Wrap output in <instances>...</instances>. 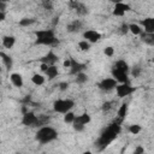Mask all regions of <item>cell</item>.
Segmentation results:
<instances>
[{
  "label": "cell",
  "instance_id": "9a60e30c",
  "mask_svg": "<svg viewBox=\"0 0 154 154\" xmlns=\"http://www.w3.org/2000/svg\"><path fill=\"white\" fill-rule=\"evenodd\" d=\"M81 28H82V22L79 19H75V20H72L71 23H69L66 25L67 32H77V31L81 30Z\"/></svg>",
  "mask_w": 154,
  "mask_h": 154
},
{
  "label": "cell",
  "instance_id": "5bb4252c",
  "mask_svg": "<svg viewBox=\"0 0 154 154\" xmlns=\"http://www.w3.org/2000/svg\"><path fill=\"white\" fill-rule=\"evenodd\" d=\"M141 24L144 26L146 32H154V18L148 17L141 20Z\"/></svg>",
  "mask_w": 154,
  "mask_h": 154
},
{
  "label": "cell",
  "instance_id": "60d3db41",
  "mask_svg": "<svg viewBox=\"0 0 154 154\" xmlns=\"http://www.w3.org/2000/svg\"><path fill=\"white\" fill-rule=\"evenodd\" d=\"M70 64H71V63H70V58H69V59H66V60L64 61V67H70Z\"/></svg>",
  "mask_w": 154,
  "mask_h": 154
},
{
  "label": "cell",
  "instance_id": "1f68e13d",
  "mask_svg": "<svg viewBox=\"0 0 154 154\" xmlns=\"http://www.w3.org/2000/svg\"><path fill=\"white\" fill-rule=\"evenodd\" d=\"M112 105H113V102H112V101H106V102H103V103H102L101 108H102V111L107 112V111H109V109L112 108Z\"/></svg>",
  "mask_w": 154,
  "mask_h": 154
},
{
  "label": "cell",
  "instance_id": "8fae6325",
  "mask_svg": "<svg viewBox=\"0 0 154 154\" xmlns=\"http://www.w3.org/2000/svg\"><path fill=\"white\" fill-rule=\"evenodd\" d=\"M59 60L58 55L53 52V51H49L46 55H43L42 58H40V63H45L47 65H55V63Z\"/></svg>",
  "mask_w": 154,
  "mask_h": 154
},
{
  "label": "cell",
  "instance_id": "4dcf8cb0",
  "mask_svg": "<svg viewBox=\"0 0 154 154\" xmlns=\"http://www.w3.org/2000/svg\"><path fill=\"white\" fill-rule=\"evenodd\" d=\"M42 6L45 10H48V11H52L53 10V2L52 0H42Z\"/></svg>",
  "mask_w": 154,
  "mask_h": 154
},
{
  "label": "cell",
  "instance_id": "30bf717a",
  "mask_svg": "<svg viewBox=\"0 0 154 154\" xmlns=\"http://www.w3.org/2000/svg\"><path fill=\"white\" fill-rule=\"evenodd\" d=\"M70 73L71 75H76L78 72H82L83 70L87 69V65L85 64H82V63H78L77 60H75L73 58H70Z\"/></svg>",
  "mask_w": 154,
  "mask_h": 154
},
{
  "label": "cell",
  "instance_id": "8992f818",
  "mask_svg": "<svg viewBox=\"0 0 154 154\" xmlns=\"http://www.w3.org/2000/svg\"><path fill=\"white\" fill-rule=\"evenodd\" d=\"M22 124L25 125V126H41L40 122H38V117L35 116L34 112H29V111L23 113Z\"/></svg>",
  "mask_w": 154,
  "mask_h": 154
},
{
  "label": "cell",
  "instance_id": "e575fe53",
  "mask_svg": "<svg viewBox=\"0 0 154 154\" xmlns=\"http://www.w3.org/2000/svg\"><path fill=\"white\" fill-rule=\"evenodd\" d=\"M141 71H142V69H141L140 66H135V67L132 69V71H131V75H132L134 77H138V76L141 75Z\"/></svg>",
  "mask_w": 154,
  "mask_h": 154
},
{
  "label": "cell",
  "instance_id": "7bdbcfd3",
  "mask_svg": "<svg viewBox=\"0 0 154 154\" xmlns=\"http://www.w3.org/2000/svg\"><path fill=\"white\" fill-rule=\"evenodd\" d=\"M111 2H113V4H117V2H122V0H109Z\"/></svg>",
  "mask_w": 154,
  "mask_h": 154
},
{
  "label": "cell",
  "instance_id": "5b68a950",
  "mask_svg": "<svg viewBox=\"0 0 154 154\" xmlns=\"http://www.w3.org/2000/svg\"><path fill=\"white\" fill-rule=\"evenodd\" d=\"M88 123H90V116L88 113H83V114L77 116V117L75 116L73 122L71 124H72V126L76 131H82Z\"/></svg>",
  "mask_w": 154,
  "mask_h": 154
},
{
  "label": "cell",
  "instance_id": "d6a6232c",
  "mask_svg": "<svg viewBox=\"0 0 154 154\" xmlns=\"http://www.w3.org/2000/svg\"><path fill=\"white\" fill-rule=\"evenodd\" d=\"M119 34L120 35H125L128 31H129V28H128V24H125V23H123L120 26H119Z\"/></svg>",
  "mask_w": 154,
  "mask_h": 154
},
{
  "label": "cell",
  "instance_id": "6da1fadb",
  "mask_svg": "<svg viewBox=\"0 0 154 154\" xmlns=\"http://www.w3.org/2000/svg\"><path fill=\"white\" fill-rule=\"evenodd\" d=\"M120 124L118 123H112L109 124L100 135V137L97 138V141L95 142V146L97 147L99 150H102L105 149L113 140H116V137L118 136V134L120 132Z\"/></svg>",
  "mask_w": 154,
  "mask_h": 154
},
{
  "label": "cell",
  "instance_id": "ba28073f",
  "mask_svg": "<svg viewBox=\"0 0 154 154\" xmlns=\"http://www.w3.org/2000/svg\"><path fill=\"white\" fill-rule=\"evenodd\" d=\"M135 90H136V88L129 85V83H122V84L116 85V91L119 97H125V96L130 95L131 93H134Z\"/></svg>",
  "mask_w": 154,
  "mask_h": 154
},
{
  "label": "cell",
  "instance_id": "603a6c76",
  "mask_svg": "<svg viewBox=\"0 0 154 154\" xmlns=\"http://www.w3.org/2000/svg\"><path fill=\"white\" fill-rule=\"evenodd\" d=\"M128 28H129V31H131L134 35H140L142 32V29L138 24H135V23H131V24H128Z\"/></svg>",
  "mask_w": 154,
  "mask_h": 154
},
{
  "label": "cell",
  "instance_id": "9c48e42d",
  "mask_svg": "<svg viewBox=\"0 0 154 154\" xmlns=\"http://www.w3.org/2000/svg\"><path fill=\"white\" fill-rule=\"evenodd\" d=\"M117 84H118V82H117L114 78H103L101 82L97 83V87H99L101 90L109 91V90L114 89Z\"/></svg>",
  "mask_w": 154,
  "mask_h": 154
},
{
  "label": "cell",
  "instance_id": "277c9868",
  "mask_svg": "<svg viewBox=\"0 0 154 154\" xmlns=\"http://www.w3.org/2000/svg\"><path fill=\"white\" fill-rule=\"evenodd\" d=\"M75 106V102L70 99L66 100H57L53 103V109L57 113H66Z\"/></svg>",
  "mask_w": 154,
  "mask_h": 154
},
{
  "label": "cell",
  "instance_id": "d590c367",
  "mask_svg": "<svg viewBox=\"0 0 154 154\" xmlns=\"http://www.w3.org/2000/svg\"><path fill=\"white\" fill-rule=\"evenodd\" d=\"M113 16H117V17H122V16H124L125 14V12L124 11H122V10H118V8H113Z\"/></svg>",
  "mask_w": 154,
  "mask_h": 154
},
{
  "label": "cell",
  "instance_id": "4316f807",
  "mask_svg": "<svg viewBox=\"0 0 154 154\" xmlns=\"http://www.w3.org/2000/svg\"><path fill=\"white\" fill-rule=\"evenodd\" d=\"M114 8L122 10V11H124V12H128V11H130V10H131L130 5L124 4V2H117V4H114Z\"/></svg>",
  "mask_w": 154,
  "mask_h": 154
},
{
  "label": "cell",
  "instance_id": "d6986e66",
  "mask_svg": "<svg viewBox=\"0 0 154 154\" xmlns=\"http://www.w3.org/2000/svg\"><path fill=\"white\" fill-rule=\"evenodd\" d=\"M14 43H16V37L14 36L7 35V36H4L2 37V46L5 48H12L14 46Z\"/></svg>",
  "mask_w": 154,
  "mask_h": 154
},
{
  "label": "cell",
  "instance_id": "74e56055",
  "mask_svg": "<svg viewBox=\"0 0 154 154\" xmlns=\"http://www.w3.org/2000/svg\"><path fill=\"white\" fill-rule=\"evenodd\" d=\"M134 153H135V154H142V153H144V149H143L142 147H137V148L134 150Z\"/></svg>",
  "mask_w": 154,
  "mask_h": 154
},
{
  "label": "cell",
  "instance_id": "ac0fdd59",
  "mask_svg": "<svg viewBox=\"0 0 154 154\" xmlns=\"http://www.w3.org/2000/svg\"><path fill=\"white\" fill-rule=\"evenodd\" d=\"M0 58H1L2 63H4V65L6 66V69L10 71V70L12 69V65H13V60H12V58H11L8 54L4 53V52H0Z\"/></svg>",
  "mask_w": 154,
  "mask_h": 154
},
{
  "label": "cell",
  "instance_id": "f6af8a7d",
  "mask_svg": "<svg viewBox=\"0 0 154 154\" xmlns=\"http://www.w3.org/2000/svg\"><path fill=\"white\" fill-rule=\"evenodd\" d=\"M0 84H1V78H0Z\"/></svg>",
  "mask_w": 154,
  "mask_h": 154
},
{
  "label": "cell",
  "instance_id": "83f0119b",
  "mask_svg": "<svg viewBox=\"0 0 154 154\" xmlns=\"http://www.w3.org/2000/svg\"><path fill=\"white\" fill-rule=\"evenodd\" d=\"M78 47H79L82 51H89V48H90V42H88L87 40L79 41V42H78Z\"/></svg>",
  "mask_w": 154,
  "mask_h": 154
},
{
  "label": "cell",
  "instance_id": "3957f363",
  "mask_svg": "<svg viewBox=\"0 0 154 154\" xmlns=\"http://www.w3.org/2000/svg\"><path fill=\"white\" fill-rule=\"evenodd\" d=\"M57 137H58V132L52 126H41L37 130V132H36V140L40 143H42V144L48 143V142H52Z\"/></svg>",
  "mask_w": 154,
  "mask_h": 154
},
{
  "label": "cell",
  "instance_id": "ee69618b",
  "mask_svg": "<svg viewBox=\"0 0 154 154\" xmlns=\"http://www.w3.org/2000/svg\"><path fill=\"white\" fill-rule=\"evenodd\" d=\"M8 0H0V2H7Z\"/></svg>",
  "mask_w": 154,
  "mask_h": 154
},
{
  "label": "cell",
  "instance_id": "44dd1931",
  "mask_svg": "<svg viewBox=\"0 0 154 154\" xmlns=\"http://www.w3.org/2000/svg\"><path fill=\"white\" fill-rule=\"evenodd\" d=\"M58 73H59V71H58V67L55 65H49L48 69H47V71H46V75L48 77V79L55 78L58 76Z\"/></svg>",
  "mask_w": 154,
  "mask_h": 154
},
{
  "label": "cell",
  "instance_id": "4fadbf2b",
  "mask_svg": "<svg viewBox=\"0 0 154 154\" xmlns=\"http://www.w3.org/2000/svg\"><path fill=\"white\" fill-rule=\"evenodd\" d=\"M111 73H112L113 78H114L117 82H120V83H128V73H126V72L112 67Z\"/></svg>",
  "mask_w": 154,
  "mask_h": 154
},
{
  "label": "cell",
  "instance_id": "484cf974",
  "mask_svg": "<svg viewBox=\"0 0 154 154\" xmlns=\"http://www.w3.org/2000/svg\"><path fill=\"white\" fill-rule=\"evenodd\" d=\"M36 23V19L35 18H23L19 20V25L20 26H29L31 24Z\"/></svg>",
  "mask_w": 154,
  "mask_h": 154
},
{
  "label": "cell",
  "instance_id": "8d00e7d4",
  "mask_svg": "<svg viewBox=\"0 0 154 154\" xmlns=\"http://www.w3.org/2000/svg\"><path fill=\"white\" fill-rule=\"evenodd\" d=\"M58 87H59V89H60L61 91H64V90H66V89L69 88V83H67V82H60V83L58 84Z\"/></svg>",
  "mask_w": 154,
  "mask_h": 154
},
{
  "label": "cell",
  "instance_id": "7a4b0ae2",
  "mask_svg": "<svg viewBox=\"0 0 154 154\" xmlns=\"http://www.w3.org/2000/svg\"><path fill=\"white\" fill-rule=\"evenodd\" d=\"M35 45H46V46H55L59 45L58 38L54 35L53 29H46V30H36L35 31Z\"/></svg>",
  "mask_w": 154,
  "mask_h": 154
},
{
  "label": "cell",
  "instance_id": "e0dca14e",
  "mask_svg": "<svg viewBox=\"0 0 154 154\" xmlns=\"http://www.w3.org/2000/svg\"><path fill=\"white\" fill-rule=\"evenodd\" d=\"M10 79H11V82H12V84L14 85V87H17V88H20V87H23V77H22V75H19V73H11L10 75Z\"/></svg>",
  "mask_w": 154,
  "mask_h": 154
},
{
  "label": "cell",
  "instance_id": "ab89813d",
  "mask_svg": "<svg viewBox=\"0 0 154 154\" xmlns=\"http://www.w3.org/2000/svg\"><path fill=\"white\" fill-rule=\"evenodd\" d=\"M5 18H6V14H5V12H4V11H0V22L5 20Z\"/></svg>",
  "mask_w": 154,
  "mask_h": 154
},
{
  "label": "cell",
  "instance_id": "ffe728a7",
  "mask_svg": "<svg viewBox=\"0 0 154 154\" xmlns=\"http://www.w3.org/2000/svg\"><path fill=\"white\" fill-rule=\"evenodd\" d=\"M126 112H128V103H123V105L119 107V109H118V120H116V123L120 124V123L123 122V119L125 118Z\"/></svg>",
  "mask_w": 154,
  "mask_h": 154
},
{
  "label": "cell",
  "instance_id": "cb8c5ba5",
  "mask_svg": "<svg viewBox=\"0 0 154 154\" xmlns=\"http://www.w3.org/2000/svg\"><path fill=\"white\" fill-rule=\"evenodd\" d=\"M31 82L36 85H42L45 83V77L42 75H38V73H35L32 77H31Z\"/></svg>",
  "mask_w": 154,
  "mask_h": 154
},
{
  "label": "cell",
  "instance_id": "836d02e7",
  "mask_svg": "<svg viewBox=\"0 0 154 154\" xmlns=\"http://www.w3.org/2000/svg\"><path fill=\"white\" fill-rule=\"evenodd\" d=\"M103 53H105L107 57H112L113 53H114V48L111 47V46H108V47H106V48L103 49Z\"/></svg>",
  "mask_w": 154,
  "mask_h": 154
},
{
  "label": "cell",
  "instance_id": "f35d334b",
  "mask_svg": "<svg viewBox=\"0 0 154 154\" xmlns=\"http://www.w3.org/2000/svg\"><path fill=\"white\" fill-rule=\"evenodd\" d=\"M48 66H49V65H47V64H45V63H41V70H42L43 72H46V71H47Z\"/></svg>",
  "mask_w": 154,
  "mask_h": 154
},
{
  "label": "cell",
  "instance_id": "f1b7e54d",
  "mask_svg": "<svg viewBox=\"0 0 154 154\" xmlns=\"http://www.w3.org/2000/svg\"><path fill=\"white\" fill-rule=\"evenodd\" d=\"M64 114H65V116H64V122H65V123L69 124V123H72V122H73L75 114H73L72 112L69 111V112H66V113H64Z\"/></svg>",
  "mask_w": 154,
  "mask_h": 154
},
{
  "label": "cell",
  "instance_id": "b9f144b4",
  "mask_svg": "<svg viewBox=\"0 0 154 154\" xmlns=\"http://www.w3.org/2000/svg\"><path fill=\"white\" fill-rule=\"evenodd\" d=\"M6 8V2H0V11H4Z\"/></svg>",
  "mask_w": 154,
  "mask_h": 154
},
{
  "label": "cell",
  "instance_id": "d4e9b609",
  "mask_svg": "<svg viewBox=\"0 0 154 154\" xmlns=\"http://www.w3.org/2000/svg\"><path fill=\"white\" fill-rule=\"evenodd\" d=\"M88 81V76L82 71V72H78V73H76V82L78 83V84H83L84 82H87Z\"/></svg>",
  "mask_w": 154,
  "mask_h": 154
},
{
  "label": "cell",
  "instance_id": "f546056e",
  "mask_svg": "<svg viewBox=\"0 0 154 154\" xmlns=\"http://www.w3.org/2000/svg\"><path fill=\"white\" fill-rule=\"evenodd\" d=\"M140 131H141V126L138 124H134L129 126V132H131L132 135H137Z\"/></svg>",
  "mask_w": 154,
  "mask_h": 154
},
{
  "label": "cell",
  "instance_id": "52a82bcc",
  "mask_svg": "<svg viewBox=\"0 0 154 154\" xmlns=\"http://www.w3.org/2000/svg\"><path fill=\"white\" fill-rule=\"evenodd\" d=\"M69 7H70L71 10H75L78 16H85V14H88V12H89V11H88V7H87L83 2L77 1V0H70V1H69Z\"/></svg>",
  "mask_w": 154,
  "mask_h": 154
},
{
  "label": "cell",
  "instance_id": "7402d4cb",
  "mask_svg": "<svg viewBox=\"0 0 154 154\" xmlns=\"http://www.w3.org/2000/svg\"><path fill=\"white\" fill-rule=\"evenodd\" d=\"M113 67L117 69V70L124 71V72H126V73H128V71H129V65H128V63H126L125 60H118V61H116V64L113 65Z\"/></svg>",
  "mask_w": 154,
  "mask_h": 154
},
{
  "label": "cell",
  "instance_id": "7c38bea8",
  "mask_svg": "<svg viewBox=\"0 0 154 154\" xmlns=\"http://www.w3.org/2000/svg\"><path fill=\"white\" fill-rule=\"evenodd\" d=\"M83 37L90 42V43H94V42H97L100 38H101V34L97 32L96 30H87L83 32Z\"/></svg>",
  "mask_w": 154,
  "mask_h": 154
},
{
  "label": "cell",
  "instance_id": "2e32d148",
  "mask_svg": "<svg viewBox=\"0 0 154 154\" xmlns=\"http://www.w3.org/2000/svg\"><path fill=\"white\" fill-rule=\"evenodd\" d=\"M141 35V41L142 42H144V43H147V45H149V46H153L154 45V32H141L140 34Z\"/></svg>",
  "mask_w": 154,
  "mask_h": 154
}]
</instances>
